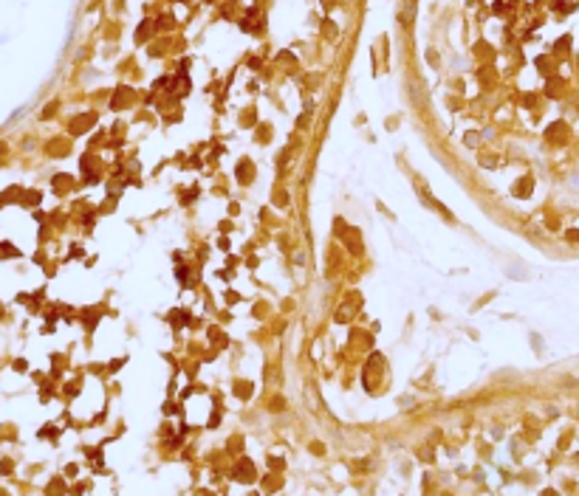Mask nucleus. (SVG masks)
<instances>
[{
  "instance_id": "obj_1",
  "label": "nucleus",
  "mask_w": 579,
  "mask_h": 496,
  "mask_svg": "<svg viewBox=\"0 0 579 496\" xmlns=\"http://www.w3.org/2000/svg\"><path fill=\"white\" fill-rule=\"evenodd\" d=\"M235 479H240V482H252L255 479V465L249 460H240L237 462V468H235Z\"/></svg>"
},
{
  "instance_id": "obj_2",
  "label": "nucleus",
  "mask_w": 579,
  "mask_h": 496,
  "mask_svg": "<svg viewBox=\"0 0 579 496\" xmlns=\"http://www.w3.org/2000/svg\"><path fill=\"white\" fill-rule=\"evenodd\" d=\"M237 175H240V181H246V178H252V175H255V169H252V164H240V166H237Z\"/></svg>"
},
{
  "instance_id": "obj_3",
  "label": "nucleus",
  "mask_w": 579,
  "mask_h": 496,
  "mask_svg": "<svg viewBox=\"0 0 579 496\" xmlns=\"http://www.w3.org/2000/svg\"><path fill=\"white\" fill-rule=\"evenodd\" d=\"M237 395H240V398H246V395H252V383H246V381H240V383H237Z\"/></svg>"
},
{
  "instance_id": "obj_4",
  "label": "nucleus",
  "mask_w": 579,
  "mask_h": 496,
  "mask_svg": "<svg viewBox=\"0 0 579 496\" xmlns=\"http://www.w3.org/2000/svg\"><path fill=\"white\" fill-rule=\"evenodd\" d=\"M127 93H130V90H127V87H122V90H119V96L113 99V107H122L124 102H127Z\"/></svg>"
},
{
  "instance_id": "obj_5",
  "label": "nucleus",
  "mask_w": 579,
  "mask_h": 496,
  "mask_svg": "<svg viewBox=\"0 0 579 496\" xmlns=\"http://www.w3.org/2000/svg\"><path fill=\"white\" fill-rule=\"evenodd\" d=\"M528 192H531V181H523V186H520V183L514 186V195H523V198H526Z\"/></svg>"
},
{
  "instance_id": "obj_6",
  "label": "nucleus",
  "mask_w": 579,
  "mask_h": 496,
  "mask_svg": "<svg viewBox=\"0 0 579 496\" xmlns=\"http://www.w3.org/2000/svg\"><path fill=\"white\" fill-rule=\"evenodd\" d=\"M560 133H568V127H565V124H554V127H548V139L560 136Z\"/></svg>"
},
{
  "instance_id": "obj_7",
  "label": "nucleus",
  "mask_w": 579,
  "mask_h": 496,
  "mask_svg": "<svg viewBox=\"0 0 579 496\" xmlns=\"http://www.w3.org/2000/svg\"><path fill=\"white\" fill-rule=\"evenodd\" d=\"M568 45H571V37H562L560 43H557V51H568Z\"/></svg>"
},
{
  "instance_id": "obj_8",
  "label": "nucleus",
  "mask_w": 579,
  "mask_h": 496,
  "mask_svg": "<svg viewBox=\"0 0 579 496\" xmlns=\"http://www.w3.org/2000/svg\"><path fill=\"white\" fill-rule=\"evenodd\" d=\"M543 496H557V494H554V491H545V494Z\"/></svg>"
}]
</instances>
